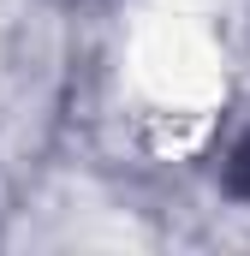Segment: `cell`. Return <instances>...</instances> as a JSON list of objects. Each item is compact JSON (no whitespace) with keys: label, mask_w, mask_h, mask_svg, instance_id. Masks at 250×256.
I'll return each mask as SVG.
<instances>
[{"label":"cell","mask_w":250,"mask_h":256,"mask_svg":"<svg viewBox=\"0 0 250 256\" xmlns=\"http://www.w3.org/2000/svg\"><path fill=\"white\" fill-rule=\"evenodd\" d=\"M232 191H244V196H250V149L238 155V167H232Z\"/></svg>","instance_id":"cell-1"}]
</instances>
